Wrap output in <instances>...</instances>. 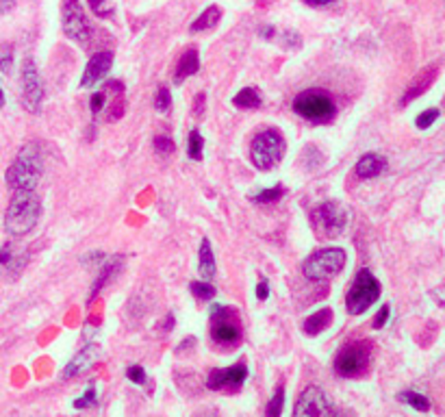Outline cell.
<instances>
[{
  "instance_id": "obj_1",
  "label": "cell",
  "mask_w": 445,
  "mask_h": 417,
  "mask_svg": "<svg viewBox=\"0 0 445 417\" xmlns=\"http://www.w3.org/2000/svg\"><path fill=\"white\" fill-rule=\"evenodd\" d=\"M44 174V154L37 144H27L7 170V185L13 192H31L37 187Z\"/></svg>"
},
{
  "instance_id": "obj_2",
  "label": "cell",
  "mask_w": 445,
  "mask_h": 417,
  "mask_svg": "<svg viewBox=\"0 0 445 417\" xmlns=\"http://www.w3.org/2000/svg\"><path fill=\"white\" fill-rule=\"evenodd\" d=\"M41 216V200L37 198L35 189L31 192H15L13 200L5 216V230L11 237H22L31 232Z\"/></svg>"
},
{
  "instance_id": "obj_3",
  "label": "cell",
  "mask_w": 445,
  "mask_h": 417,
  "mask_svg": "<svg viewBox=\"0 0 445 417\" xmlns=\"http://www.w3.org/2000/svg\"><path fill=\"white\" fill-rule=\"evenodd\" d=\"M283 154H285V137L276 128H267L263 133H259L250 148V159L259 170L276 168L283 159Z\"/></svg>"
},
{
  "instance_id": "obj_4",
  "label": "cell",
  "mask_w": 445,
  "mask_h": 417,
  "mask_svg": "<svg viewBox=\"0 0 445 417\" xmlns=\"http://www.w3.org/2000/svg\"><path fill=\"white\" fill-rule=\"evenodd\" d=\"M378 298H380L378 278L369 270H361L352 287L348 290V296H345V306H348L352 316H361V313H365Z\"/></svg>"
},
{
  "instance_id": "obj_5",
  "label": "cell",
  "mask_w": 445,
  "mask_h": 417,
  "mask_svg": "<svg viewBox=\"0 0 445 417\" xmlns=\"http://www.w3.org/2000/svg\"><path fill=\"white\" fill-rule=\"evenodd\" d=\"M293 111L300 118L309 120V122H328L335 118L337 107L328 94L317 92V89H309L295 96L293 100Z\"/></svg>"
},
{
  "instance_id": "obj_6",
  "label": "cell",
  "mask_w": 445,
  "mask_h": 417,
  "mask_svg": "<svg viewBox=\"0 0 445 417\" xmlns=\"http://www.w3.org/2000/svg\"><path fill=\"white\" fill-rule=\"evenodd\" d=\"M311 222L317 230V235L321 237H339V235L345 230V224H348V213L339 202H321L313 208L311 213Z\"/></svg>"
},
{
  "instance_id": "obj_7",
  "label": "cell",
  "mask_w": 445,
  "mask_h": 417,
  "mask_svg": "<svg viewBox=\"0 0 445 417\" xmlns=\"http://www.w3.org/2000/svg\"><path fill=\"white\" fill-rule=\"evenodd\" d=\"M345 266V252L341 248H324L311 254L304 263V276L309 280H326L337 276Z\"/></svg>"
},
{
  "instance_id": "obj_8",
  "label": "cell",
  "mask_w": 445,
  "mask_h": 417,
  "mask_svg": "<svg viewBox=\"0 0 445 417\" xmlns=\"http://www.w3.org/2000/svg\"><path fill=\"white\" fill-rule=\"evenodd\" d=\"M61 26L70 39L85 44L89 39V20L85 18V11L79 0H63L61 5Z\"/></svg>"
},
{
  "instance_id": "obj_9",
  "label": "cell",
  "mask_w": 445,
  "mask_h": 417,
  "mask_svg": "<svg viewBox=\"0 0 445 417\" xmlns=\"http://www.w3.org/2000/svg\"><path fill=\"white\" fill-rule=\"evenodd\" d=\"M369 365V348L365 344H348L337 359H335V372L343 378L361 376Z\"/></svg>"
},
{
  "instance_id": "obj_10",
  "label": "cell",
  "mask_w": 445,
  "mask_h": 417,
  "mask_svg": "<svg viewBox=\"0 0 445 417\" xmlns=\"http://www.w3.org/2000/svg\"><path fill=\"white\" fill-rule=\"evenodd\" d=\"M44 102V83L37 72V66L33 59H27L22 66V104L24 109L37 113Z\"/></svg>"
},
{
  "instance_id": "obj_11",
  "label": "cell",
  "mask_w": 445,
  "mask_h": 417,
  "mask_svg": "<svg viewBox=\"0 0 445 417\" xmlns=\"http://www.w3.org/2000/svg\"><path fill=\"white\" fill-rule=\"evenodd\" d=\"M237 311H231L226 306H213V326H211V337L213 342L219 346H233L239 342L241 328L235 322Z\"/></svg>"
},
{
  "instance_id": "obj_12",
  "label": "cell",
  "mask_w": 445,
  "mask_h": 417,
  "mask_svg": "<svg viewBox=\"0 0 445 417\" xmlns=\"http://www.w3.org/2000/svg\"><path fill=\"white\" fill-rule=\"evenodd\" d=\"M333 413H335L333 400L326 396V391H321L319 387H307L293 409L295 417H321V415H333Z\"/></svg>"
},
{
  "instance_id": "obj_13",
  "label": "cell",
  "mask_w": 445,
  "mask_h": 417,
  "mask_svg": "<svg viewBox=\"0 0 445 417\" xmlns=\"http://www.w3.org/2000/svg\"><path fill=\"white\" fill-rule=\"evenodd\" d=\"M245 378H248V368L243 363H237L233 368L226 370H213L207 378L209 389L219 391V389H239Z\"/></svg>"
},
{
  "instance_id": "obj_14",
  "label": "cell",
  "mask_w": 445,
  "mask_h": 417,
  "mask_svg": "<svg viewBox=\"0 0 445 417\" xmlns=\"http://www.w3.org/2000/svg\"><path fill=\"white\" fill-rule=\"evenodd\" d=\"M111 68H113V52L111 50L96 52V55L89 59L85 72H83L81 87H93V85H98L109 74Z\"/></svg>"
},
{
  "instance_id": "obj_15",
  "label": "cell",
  "mask_w": 445,
  "mask_h": 417,
  "mask_svg": "<svg viewBox=\"0 0 445 417\" xmlns=\"http://www.w3.org/2000/svg\"><path fill=\"white\" fill-rule=\"evenodd\" d=\"M98 354H101V348H98L96 344H89L85 348H81V352L74 356L70 363H67V368L63 370V378H72V376H77L81 372H85L89 365L98 359Z\"/></svg>"
},
{
  "instance_id": "obj_16",
  "label": "cell",
  "mask_w": 445,
  "mask_h": 417,
  "mask_svg": "<svg viewBox=\"0 0 445 417\" xmlns=\"http://www.w3.org/2000/svg\"><path fill=\"white\" fill-rule=\"evenodd\" d=\"M385 168H387V159H385L382 154L367 152V154H363L361 159H359L354 172H356L359 178H376L378 174L385 172Z\"/></svg>"
},
{
  "instance_id": "obj_17",
  "label": "cell",
  "mask_w": 445,
  "mask_h": 417,
  "mask_svg": "<svg viewBox=\"0 0 445 417\" xmlns=\"http://www.w3.org/2000/svg\"><path fill=\"white\" fill-rule=\"evenodd\" d=\"M198 70H200V55H198L195 48H189L185 55L181 57L179 61V68H176V74H174V81L176 83H183L185 78L193 76Z\"/></svg>"
},
{
  "instance_id": "obj_18",
  "label": "cell",
  "mask_w": 445,
  "mask_h": 417,
  "mask_svg": "<svg viewBox=\"0 0 445 417\" xmlns=\"http://www.w3.org/2000/svg\"><path fill=\"white\" fill-rule=\"evenodd\" d=\"M330 322H333V311H330V309H319V311L313 313V316L307 318V322H304V332H307L309 337H315V335H319L321 330H326V328L330 326Z\"/></svg>"
},
{
  "instance_id": "obj_19",
  "label": "cell",
  "mask_w": 445,
  "mask_h": 417,
  "mask_svg": "<svg viewBox=\"0 0 445 417\" xmlns=\"http://www.w3.org/2000/svg\"><path fill=\"white\" fill-rule=\"evenodd\" d=\"M198 270H200L202 280H211L215 276V272H217L215 256H213L209 239H202V244H200V263H198Z\"/></svg>"
},
{
  "instance_id": "obj_20",
  "label": "cell",
  "mask_w": 445,
  "mask_h": 417,
  "mask_svg": "<svg viewBox=\"0 0 445 417\" xmlns=\"http://www.w3.org/2000/svg\"><path fill=\"white\" fill-rule=\"evenodd\" d=\"M434 76H437V68H426V72H424L422 76H419L415 83H411V85H408L406 94L402 96V104H406L408 100L417 98L419 94H424V92L428 89V85L434 81Z\"/></svg>"
},
{
  "instance_id": "obj_21",
  "label": "cell",
  "mask_w": 445,
  "mask_h": 417,
  "mask_svg": "<svg viewBox=\"0 0 445 417\" xmlns=\"http://www.w3.org/2000/svg\"><path fill=\"white\" fill-rule=\"evenodd\" d=\"M219 18H221V9L215 7V5H211V7H207L200 15L195 18V22L191 24V31H193V33H198V31H209V29H213V26H217Z\"/></svg>"
},
{
  "instance_id": "obj_22",
  "label": "cell",
  "mask_w": 445,
  "mask_h": 417,
  "mask_svg": "<svg viewBox=\"0 0 445 417\" xmlns=\"http://www.w3.org/2000/svg\"><path fill=\"white\" fill-rule=\"evenodd\" d=\"M261 102H263V98H261L257 87H243L233 98V104H235V107H239V109H259Z\"/></svg>"
},
{
  "instance_id": "obj_23",
  "label": "cell",
  "mask_w": 445,
  "mask_h": 417,
  "mask_svg": "<svg viewBox=\"0 0 445 417\" xmlns=\"http://www.w3.org/2000/svg\"><path fill=\"white\" fill-rule=\"evenodd\" d=\"M400 400H402L404 404L417 409V411H422V413L430 411V400H428L426 396H422V394H417V391H402V394H400Z\"/></svg>"
},
{
  "instance_id": "obj_24",
  "label": "cell",
  "mask_w": 445,
  "mask_h": 417,
  "mask_svg": "<svg viewBox=\"0 0 445 417\" xmlns=\"http://www.w3.org/2000/svg\"><path fill=\"white\" fill-rule=\"evenodd\" d=\"M283 194H285L283 185H276V187H271V189H263V192H259V194L250 196V200H252V202H257V204H269V202L280 200V198H283Z\"/></svg>"
},
{
  "instance_id": "obj_25",
  "label": "cell",
  "mask_w": 445,
  "mask_h": 417,
  "mask_svg": "<svg viewBox=\"0 0 445 417\" xmlns=\"http://www.w3.org/2000/svg\"><path fill=\"white\" fill-rule=\"evenodd\" d=\"M202 150H205V139L193 128L191 133H189V148H187V152H189V156H191L193 161H200L202 159Z\"/></svg>"
},
{
  "instance_id": "obj_26",
  "label": "cell",
  "mask_w": 445,
  "mask_h": 417,
  "mask_svg": "<svg viewBox=\"0 0 445 417\" xmlns=\"http://www.w3.org/2000/svg\"><path fill=\"white\" fill-rule=\"evenodd\" d=\"M189 290L198 300H211L215 296V287L209 280H195V282H191Z\"/></svg>"
},
{
  "instance_id": "obj_27",
  "label": "cell",
  "mask_w": 445,
  "mask_h": 417,
  "mask_svg": "<svg viewBox=\"0 0 445 417\" xmlns=\"http://www.w3.org/2000/svg\"><path fill=\"white\" fill-rule=\"evenodd\" d=\"M283 406H285V387L280 385V387L276 389L274 398L269 400V404H267L265 413H267L269 417H278V415L283 413Z\"/></svg>"
},
{
  "instance_id": "obj_28",
  "label": "cell",
  "mask_w": 445,
  "mask_h": 417,
  "mask_svg": "<svg viewBox=\"0 0 445 417\" xmlns=\"http://www.w3.org/2000/svg\"><path fill=\"white\" fill-rule=\"evenodd\" d=\"M155 107H157V111H161V113L169 111V107H172V94H169V89H167L165 85H161L159 92H157Z\"/></svg>"
},
{
  "instance_id": "obj_29",
  "label": "cell",
  "mask_w": 445,
  "mask_h": 417,
  "mask_svg": "<svg viewBox=\"0 0 445 417\" xmlns=\"http://www.w3.org/2000/svg\"><path fill=\"white\" fill-rule=\"evenodd\" d=\"M98 402V394H96V387L93 385H89L87 387V391L85 394L74 402V409H89V406H93Z\"/></svg>"
},
{
  "instance_id": "obj_30",
  "label": "cell",
  "mask_w": 445,
  "mask_h": 417,
  "mask_svg": "<svg viewBox=\"0 0 445 417\" xmlns=\"http://www.w3.org/2000/svg\"><path fill=\"white\" fill-rule=\"evenodd\" d=\"M437 120H439V109H428V111H424V113H419V116H417L415 124H417V128H428V126H432Z\"/></svg>"
},
{
  "instance_id": "obj_31",
  "label": "cell",
  "mask_w": 445,
  "mask_h": 417,
  "mask_svg": "<svg viewBox=\"0 0 445 417\" xmlns=\"http://www.w3.org/2000/svg\"><path fill=\"white\" fill-rule=\"evenodd\" d=\"M11 63H13L11 46L3 44V46H0V70H3V72H9V70H11Z\"/></svg>"
},
{
  "instance_id": "obj_32",
  "label": "cell",
  "mask_w": 445,
  "mask_h": 417,
  "mask_svg": "<svg viewBox=\"0 0 445 417\" xmlns=\"http://www.w3.org/2000/svg\"><path fill=\"white\" fill-rule=\"evenodd\" d=\"M155 150H157L159 154H172V152L176 150V146H174V142H172L169 137L159 135V137L155 139Z\"/></svg>"
},
{
  "instance_id": "obj_33",
  "label": "cell",
  "mask_w": 445,
  "mask_h": 417,
  "mask_svg": "<svg viewBox=\"0 0 445 417\" xmlns=\"http://www.w3.org/2000/svg\"><path fill=\"white\" fill-rule=\"evenodd\" d=\"M127 378L133 380L135 385H143L146 382V372L141 365H131V368L127 370Z\"/></svg>"
},
{
  "instance_id": "obj_34",
  "label": "cell",
  "mask_w": 445,
  "mask_h": 417,
  "mask_svg": "<svg viewBox=\"0 0 445 417\" xmlns=\"http://www.w3.org/2000/svg\"><path fill=\"white\" fill-rule=\"evenodd\" d=\"M105 98H107V92H96L93 96H91V113L96 116L98 111H103V107H105Z\"/></svg>"
},
{
  "instance_id": "obj_35",
  "label": "cell",
  "mask_w": 445,
  "mask_h": 417,
  "mask_svg": "<svg viewBox=\"0 0 445 417\" xmlns=\"http://www.w3.org/2000/svg\"><path fill=\"white\" fill-rule=\"evenodd\" d=\"M389 316H391V309H389L387 304H385V306H380L378 316H376V320H374V328H382V326L387 324Z\"/></svg>"
},
{
  "instance_id": "obj_36",
  "label": "cell",
  "mask_w": 445,
  "mask_h": 417,
  "mask_svg": "<svg viewBox=\"0 0 445 417\" xmlns=\"http://www.w3.org/2000/svg\"><path fill=\"white\" fill-rule=\"evenodd\" d=\"M13 263V252L9 246L5 248H0V268H9Z\"/></svg>"
},
{
  "instance_id": "obj_37",
  "label": "cell",
  "mask_w": 445,
  "mask_h": 417,
  "mask_svg": "<svg viewBox=\"0 0 445 417\" xmlns=\"http://www.w3.org/2000/svg\"><path fill=\"white\" fill-rule=\"evenodd\" d=\"M205 102H207V96L205 94H198L195 96V104H193V116L200 118L205 113Z\"/></svg>"
},
{
  "instance_id": "obj_38",
  "label": "cell",
  "mask_w": 445,
  "mask_h": 417,
  "mask_svg": "<svg viewBox=\"0 0 445 417\" xmlns=\"http://www.w3.org/2000/svg\"><path fill=\"white\" fill-rule=\"evenodd\" d=\"M267 296H269V285H267V280H261L257 285V298L259 300H265Z\"/></svg>"
},
{
  "instance_id": "obj_39",
  "label": "cell",
  "mask_w": 445,
  "mask_h": 417,
  "mask_svg": "<svg viewBox=\"0 0 445 417\" xmlns=\"http://www.w3.org/2000/svg\"><path fill=\"white\" fill-rule=\"evenodd\" d=\"M15 7V0H0V13H9Z\"/></svg>"
},
{
  "instance_id": "obj_40",
  "label": "cell",
  "mask_w": 445,
  "mask_h": 417,
  "mask_svg": "<svg viewBox=\"0 0 445 417\" xmlns=\"http://www.w3.org/2000/svg\"><path fill=\"white\" fill-rule=\"evenodd\" d=\"M304 3L311 5V7H326V5L335 3V0H304Z\"/></svg>"
},
{
  "instance_id": "obj_41",
  "label": "cell",
  "mask_w": 445,
  "mask_h": 417,
  "mask_svg": "<svg viewBox=\"0 0 445 417\" xmlns=\"http://www.w3.org/2000/svg\"><path fill=\"white\" fill-rule=\"evenodd\" d=\"M261 33H263V37H265V39H269V37H274L276 29H274V26H265V29H263Z\"/></svg>"
},
{
  "instance_id": "obj_42",
  "label": "cell",
  "mask_w": 445,
  "mask_h": 417,
  "mask_svg": "<svg viewBox=\"0 0 445 417\" xmlns=\"http://www.w3.org/2000/svg\"><path fill=\"white\" fill-rule=\"evenodd\" d=\"M163 326L167 328V332H169L172 328H174V316H167V318H165V322H163Z\"/></svg>"
},
{
  "instance_id": "obj_43",
  "label": "cell",
  "mask_w": 445,
  "mask_h": 417,
  "mask_svg": "<svg viewBox=\"0 0 445 417\" xmlns=\"http://www.w3.org/2000/svg\"><path fill=\"white\" fill-rule=\"evenodd\" d=\"M89 5L93 7V11H101V7L105 5V0H89Z\"/></svg>"
},
{
  "instance_id": "obj_44",
  "label": "cell",
  "mask_w": 445,
  "mask_h": 417,
  "mask_svg": "<svg viewBox=\"0 0 445 417\" xmlns=\"http://www.w3.org/2000/svg\"><path fill=\"white\" fill-rule=\"evenodd\" d=\"M0 107H5V94H3V89H0Z\"/></svg>"
}]
</instances>
